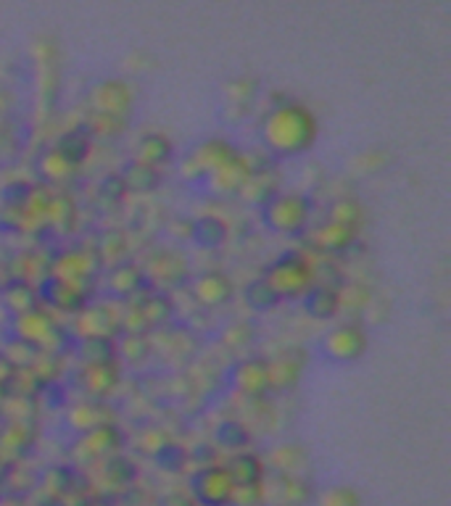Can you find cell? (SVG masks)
<instances>
[{
    "mask_svg": "<svg viewBox=\"0 0 451 506\" xmlns=\"http://www.w3.org/2000/svg\"><path fill=\"white\" fill-rule=\"evenodd\" d=\"M95 103H98V114L119 119L130 108V90L125 87V82H106L95 92Z\"/></svg>",
    "mask_w": 451,
    "mask_h": 506,
    "instance_id": "cell-8",
    "label": "cell"
},
{
    "mask_svg": "<svg viewBox=\"0 0 451 506\" xmlns=\"http://www.w3.org/2000/svg\"><path fill=\"white\" fill-rule=\"evenodd\" d=\"M301 366H303V362H301V359H291L288 354L280 357L278 362L267 364L270 388H275V390H288V388H294V385L299 382Z\"/></svg>",
    "mask_w": 451,
    "mask_h": 506,
    "instance_id": "cell-13",
    "label": "cell"
},
{
    "mask_svg": "<svg viewBox=\"0 0 451 506\" xmlns=\"http://www.w3.org/2000/svg\"><path fill=\"white\" fill-rule=\"evenodd\" d=\"M365 349H367V335L357 325H343L333 330L325 341V351L338 362H354L365 354Z\"/></svg>",
    "mask_w": 451,
    "mask_h": 506,
    "instance_id": "cell-5",
    "label": "cell"
},
{
    "mask_svg": "<svg viewBox=\"0 0 451 506\" xmlns=\"http://www.w3.org/2000/svg\"><path fill=\"white\" fill-rule=\"evenodd\" d=\"M283 298L278 295V290L272 288L267 280H254L248 288H246V303L254 309V311H270L280 303Z\"/></svg>",
    "mask_w": 451,
    "mask_h": 506,
    "instance_id": "cell-18",
    "label": "cell"
},
{
    "mask_svg": "<svg viewBox=\"0 0 451 506\" xmlns=\"http://www.w3.org/2000/svg\"><path fill=\"white\" fill-rule=\"evenodd\" d=\"M235 491V483L227 472V467H204L196 478H193V499L196 504L204 506H230Z\"/></svg>",
    "mask_w": 451,
    "mask_h": 506,
    "instance_id": "cell-4",
    "label": "cell"
},
{
    "mask_svg": "<svg viewBox=\"0 0 451 506\" xmlns=\"http://www.w3.org/2000/svg\"><path fill=\"white\" fill-rule=\"evenodd\" d=\"M193 240L204 248H217L227 240V224L217 217H201L190 224Z\"/></svg>",
    "mask_w": 451,
    "mask_h": 506,
    "instance_id": "cell-14",
    "label": "cell"
},
{
    "mask_svg": "<svg viewBox=\"0 0 451 506\" xmlns=\"http://www.w3.org/2000/svg\"><path fill=\"white\" fill-rule=\"evenodd\" d=\"M272 506H280V504H272Z\"/></svg>",
    "mask_w": 451,
    "mask_h": 506,
    "instance_id": "cell-31",
    "label": "cell"
},
{
    "mask_svg": "<svg viewBox=\"0 0 451 506\" xmlns=\"http://www.w3.org/2000/svg\"><path fill=\"white\" fill-rule=\"evenodd\" d=\"M354 229L351 227H343V224H335V221H330L327 227H322V229H317L314 232V245L325 253H338V251H343V248H349V243L354 240Z\"/></svg>",
    "mask_w": 451,
    "mask_h": 506,
    "instance_id": "cell-12",
    "label": "cell"
},
{
    "mask_svg": "<svg viewBox=\"0 0 451 506\" xmlns=\"http://www.w3.org/2000/svg\"><path fill=\"white\" fill-rule=\"evenodd\" d=\"M272 464L280 475H291V478H299L301 467H306V454L296 448V446H286V448H278L272 451Z\"/></svg>",
    "mask_w": 451,
    "mask_h": 506,
    "instance_id": "cell-20",
    "label": "cell"
},
{
    "mask_svg": "<svg viewBox=\"0 0 451 506\" xmlns=\"http://www.w3.org/2000/svg\"><path fill=\"white\" fill-rule=\"evenodd\" d=\"M141 283H143V275H141V269L133 267V264H119V267L111 272V288L117 290L119 295H133Z\"/></svg>",
    "mask_w": 451,
    "mask_h": 506,
    "instance_id": "cell-22",
    "label": "cell"
},
{
    "mask_svg": "<svg viewBox=\"0 0 451 506\" xmlns=\"http://www.w3.org/2000/svg\"><path fill=\"white\" fill-rule=\"evenodd\" d=\"M43 293H45V298H48L56 309H61V311H79V309L85 306L82 290L69 285V283H64V280H59V277H51V280L43 285Z\"/></svg>",
    "mask_w": 451,
    "mask_h": 506,
    "instance_id": "cell-11",
    "label": "cell"
},
{
    "mask_svg": "<svg viewBox=\"0 0 451 506\" xmlns=\"http://www.w3.org/2000/svg\"><path fill=\"white\" fill-rule=\"evenodd\" d=\"M227 472H230L235 486H256V483L264 480V464L254 454H238L227 464Z\"/></svg>",
    "mask_w": 451,
    "mask_h": 506,
    "instance_id": "cell-10",
    "label": "cell"
},
{
    "mask_svg": "<svg viewBox=\"0 0 451 506\" xmlns=\"http://www.w3.org/2000/svg\"><path fill=\"white\" fill-rule=\"evenodd\" d=\"M172 158V143L164 135H146L138 148V164H146L150 169L164 166Z\"/></svg>",
    "mask_w": 451,
    "mask_h": 506,
    "instance_id": "cell-16",
    "label": "cell"
},
{
    "mask_svg": "<svg viewBox=\"0 0 451 506\" xmlns=\"http://www.w3.org/2000/svg\"><path fill=\"white\" fill-rule=\"evenodd\" d=\"M311 277H314L311 264L299 253H288L270 267L264 280L278 290L280 298H296V295H303L309 290Z\"/></svg>",
    "mask_w": 451,
    "mask_h": 506,
    "instance_id": "cell-2",
    "label": "cell"
},
{
    "mask_svg": "<svg viewBox=\"0 0 451 506\" xmlns=\"http://www.w3.org/2000/svg\"><path fill=\"white\" fill-rule=\"evenodd\" d=\"M217 440L227 446V448H243L246 443H248V430L240 425V422H235V420H230L225 422L220 430H217Z\"/></svg>",
    "mask_w": 451,
    "mask_h": 506,
    "instance_id": "cell-28",
    "label": "cell"
},
{
    "mask_svg": "<svg viewBox=\"0 0 451 506\" xmlns=\"http://www.w3.org/2000/svg\"><path fill=\"white\" fill-rule=\"evenodd\" d=\"M125 185L127 190H135V193H150L158 185V169H150L146 164L135 161L125 174Z\"/></svg>",
    "mask_w": 451,
    "mask_h": 506,
    "instance_id": "cell-21",
    "label": "cell"
},
{
    "mask_svg": "<svg viewBox=\"0 0 451 506\" xmlns=\"http://www.w3.org/2000/svg\"><path fill=\"white\" fill-rule=\"evenodd\" d=\"M79 357L87 362V366H98V364H114L117 357V346L111 338H103V335H90V338H82V349H79Z\"/></svg>",
    "mask_w": 451,
    "mask_h": 506,
    "instance_id": "cell-15",
    "label": "cell"
},
{
    "mask_svg": "<svg viewBox=\"0 0 451 506\" xmlns=\"http://www.w3.org/2000/svg\"><path fill=\"white\" fill-rule=\"evenodd\" d=\"M193 293L204 306H222L232 298V283L220 272H206L204 277L196 280Z\"/></svg>",
    "mask_w": 451,
    "mask_h": 506,
    "instance_id": "cell-7",
    "label": "cell"
},
{
    "mask_svg": "<svg viewBox=\"0 0 451 506\" xmlns=\"http://www.w3.org/2000/svg\"><path fill=\"white\" fill-rule=\"evenodd\" d=\"M335 224H343V227H351L357 229V224L362 221V206L354 201V198H343L333 206V219Z\"/></svg>",
    "mask_w": 451,
    "mask_h": 506,
    "instance_id": "cell-25",
    "label": "cell"
},
{
    "mask_svg": "<svg viewBox=\"0 0 451 506\" xmlns=\"http://www.w3.org/2000/svg\"><path fill=\"white\" fill-rule=\"evenodd\" d=\"M303 309L311 319H330L341 311V293L333 288H311L303 293Z\"/></svg>",
    "mask_w": 451,
    "mask_h": 506,
    "instance_id": "cell-9",
    "label": "cell"
},
{
    "mask_svg": "<svg viewBox=\"0 0 451 506\" xmlns=\"http://www.w3.org/2000/svg\"><path fill=\"white\" fill-rule=\"evenodd\" d=\"M164 506H198L193 496H185V494H172L164 499Z\"/></svg>",
    "mask_w": 451,
    "mask_h": 506,
    "instance_id": "cell-30",
    "label": "cell"
},
{
    "mask_svg": "<svg viewBox=\"0 0 451 506\" xmlns=\"http://www.w3.org/2000/svg\"><path fill=\"white\" fill-rule=\"evenodd\" d=\"M172 311V303L164 298V295H149L141 306H138V314L143 317L146 325H153V322H164Z\"/></svg>",
    "mask_w": 451,
    "mask_h": 506,
    "instance_id": "cell-24",
    "label": "cell"
},
{
    "mask_svg": "<svg viewBox=\"0 0 451 506\" xmlns=\"http://www.w3.org/2000/svg\"><path fill=\"white\" fill-rule=\"evenodd\" d=\"M264 504V483L256 486H235L230 506H262Z\"/></svg>",
    "mask_w": 451,
    "mask_h": 506,
    "instance_id": "cell-27",
    "label": "cell"
},
{
    "mask_svg": "<svg viewBox=\"0 0 451 506\" xmlns=\"http://www.w3.org/2000/svg\"><path fill=\"white\" fill-rule=\"evenodd\" d=\"M235 385L251 396V398H259L262 393L270 390V372H267V362H259V359H248V362H240L235 366Z\"/></svg>",
    "mask_w": 451,
    "mask_h": 506,
    "instance_id": "cell-6",
    "label": "cell"
},
{
    "mask_svg": "<svg viewBox=\"0 0 451 506\" xmlns=\"http://www.w3.org/2000/svg\"><path fill=\"white\" fill-rule=\"evenodd\" d=\"M278 494H280V506H301L311 499V486L303 483L301 478H291V475H280L278 478Z\"/></svg>",
    "mask_w": 451,
    "mask_h": 506,
    "instance_id": "cell-17",
    "label": "cell"
},
{
    "mask_svg": "<svg viewBox=\"0 0 451 506\" xmlns=\"http://www.w3.org/2000/svg\"><path fill=\"white\" fill-rule=\"evenodd\" d=\"M56 153H59L69 166H77V164L85 161V156H87V141H85L79 133H72V135L61 138V143L56 145Z\"/></svg>",
    "mask_w": 451,
    "mask_h": 506,
    "instance_id": "cell-23",
    "label": "cell"
},
{
    "mask_svg": "<svg viewBox=\"0 0 451 506\" xmlns=\"http://www.w3.org/2000/svg\"><path fill=\"white\" fill-rule=\"evenodd\" d=\"M264 209V221L267 227H272L275 232H299L301 227L306 224L309 219V209L311 204L303 198V196H296V193H288V196H275Z\"/></svg>",
    "mask_w": 451,
    "mask_h": 506,
    "instance_id": "cell-3",
    "label": "cell"
},
{
    "mask_svg": "<svg viewBox=\"0 0 451 506\" xmlns=\"http://www.w3.org/2000/svg\"><path fill=\"white\" fill-rule=\"evenodd\" d=\"M317 138V122L314 116L299 106V103H288L280 106L270 114V119L264 122V141L272 150L294 156L306 150Z\"/></svg>",
    "mask_w": 451,
    "mask_h": 506,
    "instance_id": "cell-1",
    "label": "cell"
},
{
    "mask_svg": "<svg viewBox=\"0 0 451 506\" xmlns=\"http://www.w3.org/2000/svg\"><path fill=\"white\" fill-rule=\"evenodd\" d=\"M319 506H362V496L354 488H330L319 496Z\"/></svg>",
    "mask_w": 451,
    "mask_h": 506,
    "instance_id": "cell-26",
    "label": "cell"
},
{
    "mask_svg": "<svg viewBox=\"0 0 451 506\" xmlns=\"http://www.w3.org/2000/svg\"><path fill=\"white\" fill-rule=\"evenodd\" d=\"M103 196L106 198H114V201H122L127 196V185H125V177H109L103 182Z\"/></svg>",
    "mask_w": 451,
    "mask_h": 506,
    "instance_id": "cell-29",
    "label": "cell"
},
{
    "mask_svg": "<svg viewBox=\"0 0 451 506\" xmlns=\"http://www.w3.org/2000/svg\"><path fill=\"white\" fill-rule=\"evenodd\" d=\"M119 446V430L114 425H101L95 430H90L85 438V448L93 454V456H106L111 454L114 448Z\"/></svg>",
    "mask_w": 451,
    "mask_h": 506,
    "instance_id": "cell-19",
    "label": "cell"
}]
</instances>
